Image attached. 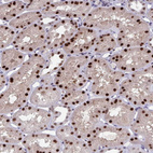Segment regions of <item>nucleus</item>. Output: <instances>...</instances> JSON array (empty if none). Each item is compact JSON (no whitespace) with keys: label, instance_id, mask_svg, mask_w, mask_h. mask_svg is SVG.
<instances>
[{"label":"nucleus","instance_id":"nucleus-10","mask_svg":"<svg viewBox=\"0 0 153 153\" xmlns=\"http://www.w3.org/2000/svg\"><path fill=\"white\" fill-rule=\"evenodd\" d=\"M152 128L153 113L151 108L139 107L137 108L136 115L131 122L129 129L131 134L137 137L145 148L146 152L152 151Z\"/></svg>","mask_w":153,"mask_h":153},{"label":"nucleus","instance_id":"nucleus-11","mask_svg":"<svg viewBox=\"0 0 153 153\" xmlns=\"http://www.w3.org/2000/svg\"><path fill=\"white\" fill-rule=\"evenodd\" d=\"M22 143L26 149V152H63V146L60 143V140L55 133L52 134L51 131L28 134L25 136Z\"/></svg>","mask_w":153,"mask_h":153},{"label":"nucleus","instance_id":"nucleus-15","mask_svg":"<svg viewBox=\"0 0 153 153\" xmlns=\"http://www.w3.org/2000/svg\"><path fill=\"white\" fill-rule=\"evenodd\" d=\"M29 1H2L1 2V24L11 22L12 19L26 12Z\"/></svg>","mask_w":153,"mask_h":153},{"label":"nucleus","instance_id":"nucleus-2","mask_svg":"<svg viewBox=\"0 0 153 153\" xmlns=\"http://www.w3.org/2000/svg\"><path fill=\"white\" fill-rule=\"evenodd\" d=\"M110 101L111 98L108 97H91L71 110L67 122L74 126L83 139L88 140L104 124L102 117Z\"/></svg>","mask_w":153,"mask_h":153},{"label":"nucleus","instance_id":"nucleus-3","mask_svg":"<svg viewBox=\"0 0 153 153\" xmlns=\"http://www.w3.org/2000/svg\"><path fill=\"white\" fill-rule=\"evenodd\" d=\"M152 72L153 68L150 66L141 71L126 74L119 85L117 96L136 108L147 107L152 109Z\"/></svg>","mask_w":153,"mask_h":153},{"label":"nucleus","instance_id":"nucleus-17","mask_svg":"<svg viewBox=\"0 0 153 153\" xmlns=\"http://www.w3.org/2000/svg\"><path fill=\"white\" fill-rule=\"evenodd\" d=\"M41 21H43V15L41 12L26 11L17 17H15L14 19H12L11 22L6 23V24H8L14 30L19 31V30L24 29L28 26L36 24V23H40Z\"/></svg>","mask_w":153,"mask_h":153},{"label":"nucleus","instance_id":"nucleus-13","mask_svg":"<svg viewBox=\"0 0 153 153\" xmlns=\"http://www.w3.org/2000/svg\"><path fill=\"white\" fill-rule=\"evenodd\" d=\"M27 57V54L21 52L19 50L13 47L2 50V52H1V74H9L15 71L25 63Z\"/></svg>","mask_w":153,"mask_h":153},{"label":"nucleus","instance_id":"nucleus-12","mask_svg":"<svg viewBox=\"0 0 153 153\" xmlns=\"http://www.w3.org/2000/svg\"><path fill=\"white\" fill-rule=\"evenodd\" d=\"M63 92L54 85L36 84L29 96V104L44 109H52L60 104Z\"/></svg>","mask_w":153,"mask_h":153},{"label":"nucleus","instance_id":"nucleus-6","mask_svg":"<svg viewBox=\"0 0 153 153\" xmlns=\"http://www.w3.org/2000/svg\"><path fill=\"white\" fill-rule=\"evenodd\" d=\"M129 128L104 123L92 138L86 140L90 152H124L131 137Z\"/></svg>","mask_w":153,"mask_h":153},{"label":"nucleus","instance_id":"nucleus-4","mask_svg":"<svg viewBox=\"0 0 153 153\" xmlns=\"http://www.w3.org/2000/svg\"><path fill=\"white\" fill-rule=\"evenodd\" d=\"M10 117L12 124L21 129L25 135L39 131H54L57 126L52 110L30 104L17 110Z\"/></svg>","mask_w":153,"mask_h":153},{"label":"nucleus","instance_id":"nucleus-5","mask_svg":"<svg viewBox=\"0 0 153 153\" xmlns=\"http://www.w3.org/2000/svg\"><path fill=\"white\" fill-rule=\"evenodd\" d=\"M115 70L123 74H134L152 66V44L146 47L119 49L107 58Z\"/></svg>","mask_w":153,"mask_h":153},{"label":"nucleus","instance_id":"nucleus-16","mask_svg":"<svg viewBox=\"0 0 153 153\" xmlns=\"http://www.w3.org/2000/svg\"><path fill=\"white\" fill-rule=\"evenodd\" d=\"M91 97H92V96L90 95V93H88L85 88H74V90H69V91L63 92L60 104L65 105V106L68 107L70 110H72V109H74L76 107L83 104L85 100L90 99Z\"/></svg>","mask_w":153,"mask_h":153},{"label":"nucleus","instance_id":"nucleus-9","mask_svg":"<svg viewBox=\"0 0 153 153\" xmlns=\"http://www.w3.org/2000/svg\"><path fill=\"white\" fill-rule=\"evenodd\" d=\"M136 107L115 96L111 98L109 107L104 113L102 120H104V123L110 124V125L129 128L136 115Z\"/></svg>","mask_w":153,"mask_h":153},{"label":"nucleus","instance_id":"nucleus-1","mask_svg":"<svg viewBox=\"0 0 153 153\" xmlns=\"http://www.w3.org/2000/svg\"><path fill=\"white\" fill-rule=\"evenodd\" d=\"M85 90L92 97L112 98L118 95L119 85L126 74L115 70L105 57L92 55L83 70Z\"/></svg>","mask_w":153,"mask_h":153},{"label":"nucleus","instance_id":"nucleus-18","mask_svg":"<svg viewBox=\"0 0 153 153\" xmlns=\"http://www.w3.org/2000/svg\"><path fill=\"white\" fill-rule=\"evenodd\" d=\"M17 31L11 28L8 24H1L0 28V39H1V51L8 49L12 45Z\"/></svg>","mask_w":153,"mask_h":153},{"label":"nucleus","instance_id":"nucleus-14","mask_svg":"<svg viewBox=\"0 0 153 153\" xmlns=\"http://www.w3.org/2000/svg\"><path fill=\"white\" fill-rule=\"evenodd\" d=\"M117 50H118V42L115 36L111 33H100L91 51V54L94 56L108 58Z\"/></svg>","mask_w":153,"mask_h":153},{"label":"nucleus","instance_id":"nucleus-8","mask_svg":"<svg viewBox=\"0 0 153 153\" xmlns=\"http://www.w3.org/2000/svg\"><path fill=\"white\" fill-rule=\"evenodd\" d=\"M11 47L27 55L47 52V29L42 21L17 31Z\"/></svg>","mask_w":153,"mask_h":153},{"label":"nucleus","instance_id":"nucleus-7","mask_svg":"<svg viewBox=\"0 0 153 153\" xmlns=\"http://www.w3.org/2000/svg\"><path fill=\"white\" fill-rule=\"evenodd\" d=\"M42 23L47 29V52L59 51L81 26L78 21L65 19H43Z\"/></svg>","mask_w":153,"mask_h":153}]
</instances>
